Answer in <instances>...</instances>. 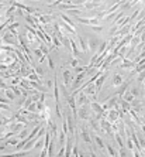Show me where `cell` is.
<instances>
[{
    "mask_svg": "<svg viewBox=\"0 0 145 157\" xmlns=\"http://www.w3.org/2000/svg\"><path fill=\"white\" fill-rule=\"evenodd\" d=\"M34 70H35V72H37L38 75L44 77V72H45V71H44V68H42L41 65H35V68H34Z\"/></svg>",
    "mask_w": 145,
    "mask_h": 157,
    "instance_id": "30",
    "label": "cell"
},
{
    "mask_svg": "<svg viewBox=\"0 0 145 157\" xmlns=\"http://www.w3.org/2000/svg\"><path fill=\"white\" fill-rule=\"evenodd\" d=\"M118 156H121V157L128 156V149H125V147H120V150H118Z\"/></svg>",
    "mask_w": 145,
    "mask_h": 157,
    "instance_id": "29",
    "label": "cell"
},
{
    "mask_svg": "<svg viewBox=\"0 0 145 157\" xmlns=\"http://www.w3.org/2000/svg\"><path fill=\"white\" fill-rule=\"evenodd\" d=\"M28 134H30V133H28V126H25L24 129H23L20 133L17 134V137H18L20 140H23V139H27V136H28Z\"/></svg>",
    "mask_w": 145,
    "mask_h": 157,
    "instance_id": "20",
    "label": "cell"
},
{
    "mask_svg": "<svg viewBox=\"0 0 145 157\" xmlns=\"http://www.w3.org/2000/svg\"><path fill=\"white\" fill-rule=\"evenodd\" d=\"M135 79H137L138 84H142V82H145V70H144V71H141L139 74H137Z\"/></svg>",
    "mask_w": 145,
    "mask_h": 157,
    "instance_id": "24",
    "label": "cell"
},
{
    "mask_svg": "<svg viewBox=\"0 0 145 157\" xmlns=\"http://www.w3.org/2000/svg\"><path fill=\"white\" fill-rule=\"evenodd\" d=\"M106 150H107V154H109V156H118V151L114 149L109 141H106Z\"/></svg>",
    "mask_w": 145,
    "mask_h": 157,
    "instance_id": "15",
    "label": "cell"
},
{
    "mask_svg": "<svg viewBox=\"0 0 145 157\" xmlns=\"http://www.w3.org/2000/svg\"><path fill=\"white\" fill-rule=\"evenodd\" d=\"M45 87L48 88L49 91H51V88H54V85H55V79H44V82H42Z\"/></svg>",
    "mask_w": 145,
    "mask_h": 157,
    "instance_id": "23",
    "label": "cell"
},
{
    "mask_svg": "<svg viewBox=\"0 0 145 157\" xmlns=\"http://www.w3.org/2000/svg\"><path fill=\"white\" fill-rule=\"evenodd\" d=\"M32 102H34V101H32L31 96H27V98H25V101H24V105H23V108H21V109H28V106H30Z\"/></svg>",
    "mask_w": 145,
    "mask_h": 157,
    "instance_id": "25",
    "label": "cell"
},
{
    "mask_svg": "<svg viewBox=\"0 0 145 157\" xmlns=\"http://www.w3.org/2000/svg\"><path fill=\"white\" fill-rule=\"evenodd\" d=\"M93 110L90 108V105H81V106H78V116L81 120H89V119L92 118L93 115Z\"/></svg>",
    "mask_w": 145,
    "mask_h": 157,
    "instance_id": "1",
    "label": "cell"
},
{
    "mask_svg": "<svg viewBox=\"0 0 145 157\" xmlns=\"http://www.w3.org/2000/svg\"><path fill=\"white\" fill-rule=\"evenodd\" d=\"M120 110H117V109H110L109 110V113H107V119L111 122V123H114V122H117L118 119H120Z\"/></svg>",
    "mask_w": 145,
    "mask_h": 157,
    "instance_id": "9",
    "label": "cell"
},
{
    "mask_svg": "<svg viewBox=\"0 0 145 157\" xmlns=\"http://www.w3.org/2000/svg\"><path fill=\"white\" fill-rule=\"evenodd\" d=\"M130 21H131V20H130V16H124V17H121V18H120V20H118V21H117L116 24H113V26H116V27H117V28L120 30L121 27L127 26Z\"/></svg>",
    "mask_w": 145,
    "mask_h": 157,
    "instance_id": "14",
    "label": "cell"
},
{
    "mask_svg": "<svg viewBox=\"0 0 145 157\" xmlns=\"http://www.w3.org/2000/svg\"><path fill=\"white\" fill-rule=\"evenodd\" d=\"M47 63H48V67L49 70H55V64H54V60H52V57H49V55H47Z\"/></svg>",
    "mask_w": 145,
    "mask_h": 157,
    "instance_id": "27",
    "label": "cell"
},
{
    "mask_svg": "<svg viewBox=\"0 0 145 157\" xmlns=\"http://www.w3.org/2000/svg\"><path fill=\"white\" fill-rule=\"evenodd\" d=\"M123 99H125L127 102H132V101L135 99V96H134V95L131 94V92H130V89H128V91H127L125 94L123 95Z\"/></svg>",
    "mask_w": 145,
    "mask_h": 157,
    "instance_id": "22",
    "label": "cell"
},
{
    "mask_svg": "<svg viewBox=\"0 0 145 157\" xmlns=\"http://www.w3.org/2000/svg\"><path fill=\"white\" fill-rule=\"evenodd\" d=\"M107 44H109V41H102L100 43V45H99V48H97V51H96V54H103L104 53V50L107 48Z\"/></svg>",
    "mask_w": 145,
    "mask_h": 157,
    "instance_id": "19",
    "label": "cell"
},
{
    "mask_svg": "<svg viewBox=\"0 0 145 157\" xmlns=\"http://www.w3.org/2000/svg\"><path fill=\"white\" fill-rule=\"evenodd\" d=\"M90 102H92V99H90L83 91L79 92L78 96H76V103H78V106H81V105H90Z\"/></svg>",
    "mask_w": 145,
    "mask_h": 157,
    "instance_id": "7",
    "label": "cell"
},
{
    "mask_svg": "<svg viewBox=\"0 0 145 157\" xmlns=\"http://www.w3.org/2000/svg\"><path fill=\"white\" fill-rule=\"evenodd\" d=\"M130 92L134 95L135 98H139V96H141V89L138 88V85H132V87H130Z\"/></svg>",
    "mask_w": 145,
    "mask_h": 157,
    "instance_id": "17",
    "label": "cell"
},
{
    "mask_svg": "<svg viewBox=\"0 0 145 157\" xmlns=\"http://www.w3.org/2000/svg\"><path fill=\"white\" fill-rule=\"evenodd\" d=\"M62 68H64V67H62ZM73 79H75L73 78V71L68 70V68H64V71H62V84H64L68 89L72 87Z\"/></svg>",
    "mask_w": 145,
    "mask_h": 157,
    "instance_id": "2",
    "label": "cell"
},
{
    "mask_svg": "<svg viewBox=\"0 0 145 157\" xmlns=\"http://www.w3.org/2000/svg\"><path fill=\"white\" fill-rule=\"evenodd\" d=\"M10 105H11V103H3V102H0V108H1L3 110H11V112H14V110H13V108H11Z\"/></svg>",
    "mask_w": 145,
    "mask_h": 157,
    "instance_id": "28",
    "label": "cell"
},
{
    "mask_svg": "<svg viewBox=\"0 0 145 157\" xmlns=\"http://www.w3.org/2000/svg\"><path fill=\"white\" fill-rule=\"evenodd\" d=\"M109 75H110V72H109V70H107V71H103V72L100 74V77H99V78L96 79L95 85H96L97 94H100V91H102V88H103V85H104L106 79L109 78Z\"/></svg>",
    "mask_w": 145,
    "mask_h": 157,
    "instance_id": "3",
    "label": "cell"
},
{
    "mask_svg": "<svg viewBox=\"0 0 145 157\" xmlns=\"http://www.w3.org/2000/svg\"><path fill=\"white\" fill-rule=\"evenodd\" d=\"M92 30L95 33H102L104 30V27H103V26H92Z\"/></svg>",
    "mask_w": 145,
    "mask_h": 157,
    "instance_id": "31",
    "label": "cell"
},
{
    "mask_svg": "<svg viewBox=\"0 0 145 157\" xmlns=\"http://www.w3.org/2000/svg\"><path fill=\"white\" fill-rule=\"evenodd\" d=\"M75 40H76V43H78V45H79V48L82 50V53H89V45H88V40L83 38V37H79V36H76L75 37Z\"/></svg>",
    "mask_w": 145,
    "mask_h": 157,
    "instance_id": "8",
    "label": "cell"
},
{
    "mask_svg": "<svg viewBox=\"0 0 145 157\" xmlns=\"http://www.w3.org/2000/svg\"><path fill=\"white\" fill-rule=\"evenodd\" d=\"M88 45H89V51L92 53V54H95L97 51V48L100 45V43H102V40L96 38V37H88Z\"/></svg>",
    "mask_w": 145,
    "mask_h": 157,
    "instance_id": "4",
    "label": "cell"
},
{
    "mask_svg": "<svg viewBox=\"0 0 145 157\" xmlns=\"http://www.w3.org/2000/svg\"><path fill=\"white\" fill-rule=\"evenodd\" d=\"M120 108L124 113H128L130 110H131V102H127L125 99L120 98Z\"/></svg>",
    "mask_w": 145,
    "mask_h": 157,
    "instance_id": "13",
    "label": "cell"
},
{
    "mask_svg": "<svg viewBox=\"0 0 145 157\" xmlns=\"http://www.w3.org/2000/svg\"><path fill=\"white\" fill-rule=\"evenodd\" d=\"M0 102H3V103H13V101H10L6 95H1V99H0Z\"/></svg>",
    "mask_w": 145,
    "mask_h": 157,
    "instance_id": "33",
    "label": "cell"
},
{
    "mask_svg": "<svg viewBox=\"0 0 145 157\" xmlns=\"http://www.w3.org/2000/svg\"><path fill=\"white\" fill-rule=\"evenodd\" d=\"M124 81H125V79H124V75H123L121 72H114L113 75H111V79H110L111 85H113V87H116V88L120 87Z\"/></svg>",
    "mask_w": 145,
    "mask_h": 157,
    "instance_id": "6",
    "label": "cell"
},
{
    "mask_svg": "<svg viewBox=\"0 0 145 157\" xmlns=\"http://www.w3.org/2000/svg\"><path fill=\"white\" fill-rule=\"evenodd\" d=\"M32 54L35 55L37 58H38V63L42 64L45 60H47V55L44 54L42 51H41V48L40 47H37V48H32Z\"/></svg>",
    "mask_w": 145,
    "mask_h": 157,
    "instance_id": "11",
    "label": "cell"
},
{
    "mask_svg": "<svg viewBox=\"0 0 145 157\" xmlns=\"http://www.w3.org/2000/svg\"><path fill=\"white\" fill-rule=\"evenodd\" d=\"M69 67L71 68H76L78 65H79V58L78 57H71V60H69Z\"/></svg>",
    "mask_w": 145,
    "mask_h": 157,
    "instance_id": "21",
    "label": "cell"
},
{
    "mask_svg": "<svg viewBox=\"0 0 145 157\" xmlns=\"http://www.w3.org/2000/svg\"><path fill=\"white\" fill-rule=\"evenodd\" d=\"M139 44H141V37H139V36H134V37H132V40H131V43H130V45H131V47L137 48Z\"/></svg>",
    "mask_w": 145,
    "mask_h": 157,
    "instance_id": "18",
    "label": "cell"
},
{
    "mask_svg": "<svg viewBox=\"0 0 145 157\" xmlns=\"http://www.w3.org/2000/svg\"><path fill=\"white\" fill-rule=\"evenodd\" d=\"M90 108L93 110V113H103V112H104L102 103L97 102V101H92V102H90Z\"/></svg>",
    "mask_w": 145,
    "mask_h": 157,
    "instance_id": "12",
    "label": "cell"
},
{
    "mask_svg": "<svg viewBox=\"0 0 145 157\" xmlns=\"http://www.w3.org/2000/svg\"><path fill=\"white\" fill-rule=\"evenodd\" d=\"M75 20L78 21V23L83 24V26H90V18H88V17H82V16H78L75 17Z\"/></svg>",
    "mask_w": 145,
    "mask_h": 157,
    "instance_id": "16",
    "label": "cell"
},
{
    "mask_svg": "<svg viewBox=\"0 0 145 157\" xmlns=\"http://www.w3.org/2000/svg\"><path fill=\"white\" fill-rule=\"evenodd\" d=\"M142 105L145 106V94H144V99H142Z\"/></svg>",
    "mask_w": 145,
    "mask_h": 157,
    "instance_id": "35",
    "label": "cell"
},
{
    "mask_svg": "<svg viewBox=\"0 0 145 157\" xmlns=\"http://www.w3.org/2000/svg\"><path fill=\"white\" fill-rule=\"evenodd\" d=\"M28 110L30 112H38V108H37V102H32L30 106H28Z\"/></svg>",
    "mask_w": 145,
    "mask_h": 157,
    "instance_id": "32",
    "label": "cell"
},
{
    "mask_svg": "<svg viewBox=\"0 0 145 157\" xmlns=\"http://www.w3.org/2000/svg\"><path fill=\"white\" fill-rule=\"evenodd\" d=\"M135 65H137L135 61H132V60H130V58H124V60L121 61V64L118 65V68H120V70L132 71L134 68H135Z\"/></svg>",
    "mask_w": 145,
    "mask_h": 157,
    "instance_id": "5",
    "label": "cell"
},
{
    "mask_svg": "<svg viewBox=\"0 0 145 157\" xmlns=\"http://www.w3.org/2000/svg\"><path fill=\"white\" fill-rule=\"evenodd\" d=\"M92 137H93V141L96 143V146L99 147V149H100V150H104L106 149V143H104V140L102 139V136L92 133Z\"/></svg>",
    "mask_w": 145,
    "mask_h": 157,
    "instance_id": "10",
    "label": "cell"
},
{
    "mask_svg": "<svg viewBox=\"0 0 145 157\" xmlns=\"http://www.w3.org/2000/svg\"><path fill=\"white\" fill-rule=\"evenodd\" d=\"M14 1H23V0H14Z\"/></svg>",
    "mask_w": 145,
    "mask_h": 157,
    "instance_id": "36",
    "label": "cell"
},
{
    "mask_svg": "<svg viewBox=\"0 0 145 157\" xmlns=\"http://www.w3.org/2000/svg\"><path fill=\"white\" fill-rule=\"evenodd\" d=\"M17 47H10L7 44H1V51H8V53H14Z\"/></svg>",
    "mask_w": 145,
    "mask_h": 157,
    "instance_id": "26",
    "label": "cell"
},
{
    "mask_svg": "<svg viewBox=\"0 0 145 157\" xmlns=\"http://www.w3.org/2000/svg\"><path fill=\"white\" fill-rule=\"evenodd\" d=\"M40 156H41V157H47V156H48V149H45V147H44V149L41 150Z\"/></svg>",
    "mask_w": 145,
    "mask_h": 157,
    "instance_id": "34",
    "label": "cell"
}]
</instances>
